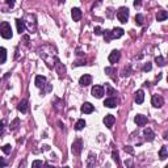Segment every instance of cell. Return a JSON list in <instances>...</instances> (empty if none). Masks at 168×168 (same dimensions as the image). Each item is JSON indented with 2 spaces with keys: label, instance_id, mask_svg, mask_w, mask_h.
Returning <instances> with one entry per match:
<instances>
[{
  "label": "cell",
  "instance_id": "obj_23",
  "mask_svg": "<svg viewBox=\"0 0 168 168\" xmlns=\"http://www.w3.org/2000/svg\"><path fill=\"white\" fill-rule=\"evenodd\" d=\"M84 126H86V121L84 120H78L75 124V130H82V129H84Z\"/></svg>",
  "mask_w": 168,
  "mask_h": 168
},
{
  "label": "cell",
  "instance_id": "obj_8",
  "mask_svg": "<svg viewBox=\"0 0 168 168\" xmlns=\"http://www.w3.org/2000/svg\"><path fill=\"white\" fill-rule=\"evenodd\" d=\"M134 122L138 125V126H144L147 124V117L146 116H142V114H137L134 117Z\"/></svg>",
  "mask_w": 168,
  "mask_h": 168
},
{
  "label": "cell",
  "instance_id": "obj_35",
  "mask_svg": "<svg viewBox=\"0 0 168 168\" xmlns=\"http://www.w3.org/2000/svg\"><path fill=\"white\" fill-rule=\"evenodd\" d=\"M125 151H127V152H130V154H133V148H131L130 146H126V147H125Z\"/></svg>",
  "mask_w": 168,
  "mask_h": 168
},
{
  "label": "cell",
  "instance_id": "obj_38",
  "mask_svg": "<svg viewBox=\"0 0 168 168\" xmlns=\"http://www.w3.org/2000/svg\"><path fill=\"white\" fill-rule=\"evenodd\" d=\"M165 168H168V167H165Z\"/></svg>",
  "mask_w": 168,
  "mask_h": 168
},
{
  "label": "cell",
  "instance_id": "obj_28",
  "mask_svg": "<svg viewBox=\"0 0 168 168\" xmlns=\"http://www.w3.org/2000/svg\"><path fill=\"white\" fill-rule=\"evenodd\" d=\"M42 165H43L42 160H34L32 163V168H42Z\"/></svg>",
  "mask_w": 168,
  "mask_h": 168
},
{
  "label": "cell",
  "instance_id": "obj_3",
  "mask_svg": "<svg viewBox=\"0 0 168 168\" xmlns=\"http://www.w3.org/2000/svg\"><path fill=\"white\" fill-rule=\"evenodd\" d=\"M83 150V141L82 139H76L74 143H72V147H71V151L74 155H79Z\"/></svg>",
  "mask_w": 168,
  "mask_h": 168
},
{
  "label": "cell",
  "instance_id": "obj_18",
  "mask_svg": "<svg viewBox=\"0 0 168 168\" xmlns=\"http://www.w3.org/2000/svg\"><path fill=\"white\" fill-rule=\"evenodd\" d=\"M95 163H96V155L89 154L88 159H87V167H88V168H92L93 165H95Z\"/></svg>",
  "mask_w": 168,
  "mask_h": 168
},
{
  "label": "cell",
  "instance_id": "obj_32",
  "mask_svg": "<svg viewBox=\"0 0 168 168\" xmlns=\"http://www.w3.org/2000/svg\"><path fill=\"white\" fill-rule=\"evenodd\" d=\"M93 32H95V34H96V36H100L101 33H103V30H101V28H100V26H96L95 29H93Z\"/></svg>",
  "mask_w": 168,
  "mask_h": 168
},
{
  "label": "cell",
  "instance_id": "obj_20",
  "mask_svg": "<svg viewBox=\"0 0 168 168\" xmlns=\"http://www.w3.org/2000/svg\"><path fill=\"white\" fill-rule=\"evenodd\" d=\"M167 17H168L167 11H159L158 14H156V20L158 21H164Z\"/></svg>",
  "mask_w": 168,
  "mask_h": 168
},
{
  "label": "cell",
  "instance_id": "obj_25",
  "mask_svg": "<svg viewBox=\"0 0 168 168\" xmlns=\"http://www.w3.org/2000/svg\"><path fill=\"white\" fill-rule=\"evenodd\" d=\"M155 63H156L158 66H160V67H163V66L165 65V59L163 58V57H160V55H159V57H156V58H155Z\"/></svg>",
  "mask_w": 168,
  "mask_h": 168
},
{
  "label": "cell",
  "instance_id": "obj_16",
  "mask_svg": "<svg viewBox=\"0 0 168 168\" xmlns=\"http://www.w3.org/2000/svg\"><path fill=\"white\" fill-rule=\"evenodd\" d=\"M45 84H46V78L42 75H37L36 76V86L38 87V88H41V87H43Z\"/></svg>",
  "mask_w": 168,
  "mask_h": 168
},
{
  "label": "cell",
  "instance_id": "obj_33",
  "mask_svg": "<svg viewBox=\"0 0 168 168\" xmlns=\"http://www.w3.org/2000/svg\"><path fill=\"white\" fill-rule=\"evenodd\" d=\"M5 165H7V160L4 158H0V168H4Z\"/></svg>",
  "mask_w": 168,
  "mask_h": 168
},
{
  "label": "cell",
  "instance_id": "obj_31",
  "mask_svg": "<svg viewBox=\"0 0 168 168\" xmlns=\"http://www.w3.org/2000/svg\"><path fill=\"white\" fill-rule=\"evenodd\" d=\"M151 69H152V65H151V63H146V65L143 66V71H144V72L151 71Z\"/></svg>",
  "mask_w": 168,
  "mask_h": 168
},
{
  "label": "cell",
  "instance_id": "obj_6",
  "mask_svg": "<svg viewBox=\"0 0 168 168\" xmlns=\"http://www.w3.org/2000/svg\"><path fill=\"white\" fill-rule=\"evenodd\" d=\"M114 121H116V117L113 116V114H106L105 117H104V125H105L108 129H112L113 127V124H114Z\"/></svg>",
  "mask_w": 168,
  "mask_h": 168
},
{
  "label": "cell",
  "instance_id": "obj_12",
  "mask_svg": "<svg viewBox=\"0 0 168 168\" xmlns=\"http://www.w3.org/2000/svg\"><path fill=\"white\" fill-rule=\"evenodd\" d=\"M71 17L74 21H79L82 18V11L79 8H72L71 9Z\"/></svg>",
  "mask_w": 168,
  "mask_h": 168
},
{
  "label": "cell",
  "instance_id": "obj_30",
  "mask_svg": "<svg viewBox=\"0 0 168 168\" xmlns=\"http://www.w3.org/2000/svg\"><path fill=\"white\" fill-rule=\"evenodd\" d=\"M18 124H20V120H18V118H16V120L13 121V124L11 125V126H12L11 129H12V130H16V129H17V125H18Z\"/></svg>",
  "mask_w": 168,
  "mask_h": 168
},
{
  "label": "cell",
  "instance_id": "obj_1",
  "mask_svg": "<svg viewBox=\"0 0 168 168\" xmlns=\"http://www.w3.org/2000/svg\"><path fill=\"white\" fill-rule=\"evenodd\" d=\"M0 36L4 38V40H11L13 33H12V28L8 24L7 21H3L0 22Z\"/></svg>",
  "mask_w": 168,
  "mask_h": 168
},
{
  "label": "cell",
  "instance_id": "obj_34",
  "mask_svg": "<svg viewBox=\"0 0 168 168\" xmlns=\"http://www.w3.org/2000/svg\"><path fill=\"white\" fill-rule=\"evenodd\" d=\"M106 88H108V93H109V95H114V93H116V91L110 86H106Z\"/></svg>",
  "mask_w": 168,
  "mask_h": 168
},
{
  "label": "cell",
  "instance_id": "obj_26",
  "mask_svg": "<svg viewBox=\"0 0 168 168\" xmlns=\"http://www.w3.org/2000/svg\"><path fill=\"white\" fill-rule=\"evenodd\" d=\"M104 38H105V42H110V40L113 38V34L110 30H104Z\"/></svg>",
  "mask_w": 168,
  "mask_h": 168
},
{
  "label": "cell",
  "instance_id": "obj_2",
  "mask_svg": "<svg viewBox=\"0 0 168 168\" xmlns=\"http://www.w3.org/2000/svg\"><path fill=\"white\" fill-rule=\"evenodd\" d=\"M117 18L120 20V22H122V24H126L127 20H129V9L125 7L120 8L118 9V12H117Z\"/></svg>",
  "mask_w": 168,
  "mask_h": 168
},
{
  "label": "cell",
  "instance_id": "obj_19",
  "mask_svg": "<svg viewBox=\"0 0 168 168\" xmlns=\"http://www.w3.org/2000/svg\"><path fill=\"white\" fill-rule=\"evenodd\" d=\"M17 109L20 110L21 113H26V110H28V101H26V100H22V101L18 104Z\"/></svg>",
  "mask_w": 168,
  "mask_h": 168
},
{
  "label": "cell",
  "instance_id": "obj_13",
  "mask_svg": "<svg viewBox=\"0 0 168 168\" xmlns=\"http://www.w3.org/2000/svg\"><path fill=\"white\" fill-rule=\"evenodd\" d=\"M104 105H105L106 108H116L117 100L114 99V97H108V99L104 101Z\"/></svg>",
  "mask_w": 168,
  "mask_h": 168
},
{
  "label": "cell",
  "instance_id": "obj_10",
  "mask_svg": "<svg viewBox=\"0 0 168 168\" xmlns=\"http://www.w3.org/2000/svg\"><path fill=\"white\" fill-rule=\"evenodd\" d=\"M120 58H121V54H120V51L118 50H113V51L109 54V62L110 63H117L118 61H120Z\"/></svg>",
  "mask_w": 168,
  "mask_h": 168
},
{
  "label": "cell",
  "instance_id": "obj_21",
  "mask_svg": "<svg viewBox=\"0 0 168 168\" xmlns=\"http://www.w3.org/2000/svg\"><path fill=\"white\" fill-rule=\"evenodd\" d=\"M7 61V50L4 47H0V65H3Z\"/></svg>",
  "mask_w": 168,
  "mask_h": 168
},
{
  "label": "cell",
  "instance_id": "obj_29",
  "mask_svg": "<svg viewBox=\"0 0 168 168\" xmlns=\"http://www.w3.org/2000/svg\"><path fill=\"white\" fill-rule=\"evenodd\" d=\"M4 127H5V121L1 120L0 121V135H3L4 134Z\"/></svg>",
  "mask_w": 168,
  "mask_h": 168
},
{
  "label": "cell",
  "instance_id": "obj_7",
  "mask_svg": "<svg viewBox=\"0 0 168 168\" xmlns=\"http://www.w3.org/2000/svg\"><path fill=\"white\" fill-rule=\"evenodd\" d=\"M80 110H82V113H84V114H91L93 110H95V106L91 103H84L82 105V108H80Z\"/></svg>",
  "mask_w": 168,
  "mask_h": 168
},
{
  "label": "cell",
  "instance_id": "obj_37",
  "mask_svg": "<svg viewBox=\"0 0 168 168\" xmlns=\"http://www.w3.org/2000/svg\"><path fill=\"white\" fill-rule=\"evenodd\" d=\"M62 168H70V167H67V165H66V167H62Z\"/></svg>",
  "mask_w": 168,
  "mask_h": 168
},
{
  "label": "cell",
  "instance_id": "obj_27",
  "mask_svg": "<svg viewBox=\"0 0 168 168\" xmlns=\"http://www.w3.org/2000/svg\"><path fill=\"white\" fill-rule=\"evenodd\" d=\"M1 150H3L4 154H11V151H12V146L11 144H4L3 147H1Z\"/></svg>",
  "mask_w": 168,
  "mask_h": 168
},
{
  "label": "cell",
  "instance_id": "obj_15",
  "mask_svg": "<svg viewBox=\"0 0 168 168\" xmlns=\"http://www.w3.org/2000/svg\"><path fill=\"white\" fill-rule=\"evenodd\" d=\"M143 134H144V137H146V139L147 141H154V138H155V134H154V131L151 130L150 127H147V129H144L143 130Z\"/></svg>",
  "mask_w": 168,
  "mask_h": 168
},
{
  "label": "cell",
  "instance_id": "obj_4",
  "mask_svg": "<svg viewBox=\"0 0 168 168\" xmlns=\"http://www.w3.org/2000/svg\"><path fill=\"white\" fill-rule=\"evenodd\" d=\"M91 93H92L93 97H96V99H101L103 95H104V87L103 86H93Z\"/></svg>",
  "mask_w": 168,
  "mask_h": 168
},
{
  "label": "cell",
  "instance_id": "obj_9",
  "mask_svg": "<svg viewBox=\"0 0 168 168\" xmlns=\"http://www.w3.org/2000/svg\"><path fill=\"white\" fill-rule=\"evenodd\" d=\"M91 83H92V76L87 75V74H86V75H83L82 78L79 79V84L82 87H87V86H89Z\"/></svg>",
  "mask_w": 168,
  "mask_h": 168
},
{
  "label": "cell",
  "instance_id": "obj_24",
  "mask_svg": "<svg viewBox=\"0 0 168 168\" xmlns=\"http://www.w3.org/2000/svg\"><path fill=\"white\" fill-rule=\"evenodd\" d=\"M143 21H144V17L142 13H138L137 16H135V24L139 25V26H142L143 25Z\"/></svg>",
  "mask_w": 168,
  "mask_h": 168
},
{
  "label": "cell",
  "instance_id": "obj_17",
  "mask_svg": "<svg viewBox=\"0 0 168 168\" xmlns=\"http://www.w3.org/2000/svg\"><path fill=\"white\" fill-rule=\"evenodd\" d=\"M124 29L122 28H114L113 32H112V34H113V38H121L124 36Z\"/></svg>",
  "mask_w": 168,
  "mask_h": 168
},
{
  "label": "cell",
  "instance_id": "obj_14",
  "mask_svg": "<svg viewBox=\"0 0 168 168\" xmlns=\"http://www.w3.org/2000/svg\"><path fill=\"white\" fill-rule=\"evenodd\" d=\"M16 26H17V32H18V33L22 34V33L25 32V21L17 18V20H16Z\"/></svg>",
  "mask_w": 168,
  "mask_h": 168
},
{
  "label": "cell",
  "instance_id": "obj_36",
  "mask_svg": "<svg viewBox=\"0 0 168 168\" xmlns=\"http://www.w3.org/2000/svg\"><path fill=\"white\" fill-rule=\"evenodd\" d=\"M7 4H8V5H11V7H13V5H14V1H11V0H8Z\"/></svg>",
  "mask_w": 168,
  "mask_h": 168
},
{
  "label": "cell",
  "instance_id": "obj_5",
  "mask_svg": "<svg viewBox=\"0 0 168 168\" xmlns=\"http://www.w3.org/2000/svg\"><path fill=\"white\" fill-rule=\"evenodd\" d=\"M151 104L155 106V108H161L164 105V99L160 96V95H154L152 99H151Z\"/></svg>",
  "mask_w": 168,
  "mask_h": 168
},
{
  "label": "cell",
  "instance_id": "obj_22",
  "mask_svg": "<svg viewBox=\"0 0 168 168\" xmlns=\"http://www.w3.org/2000/svg\"><path fill=\"white\" fill-rule=\"evenodd\" d=\"M167 155H168V150L165 146H163V147L160 148V151H159V158H160L161 160H164V159L167 158Z\"/></svg>",
  "mask_w": 168,
  "mask_h": 168
},
{
  "label": "cell",
  "instance_id": "obj_11",
  "mask_svg": "<svg viewBox=\"0 0 168 168\" xmlns=\"http://www.w3.org/2000/svg\"><path fill=\"white\" fill-rule=\"evenodd\" d=\"M134 100H135V103H137V104H142L144 101V92L142 91V89H138L137 92H135Z\"/></svg>",
  "mask_w": 168,
  "mask_h": 168
}]
</instances>
